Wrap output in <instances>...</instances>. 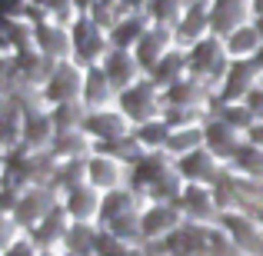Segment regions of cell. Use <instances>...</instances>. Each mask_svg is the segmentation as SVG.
<instances>
[{"label":"cell","mask_w":263,"mask_h":256,"mask_svg":"<svg viewBox=\"0 0 263 256\" xmlns=\"http://www.w3.org/2000/svg\"><path fill=\"white\" fill-rule=\"evenodd\" d=\"M230 53H227V44L220 37H203V40H197L193 47H186V67H190V77H197V80H203L206 87H213L217 84H223V77H227V70H230Z\"/></svg>","instance_id":"7a4b0ae2"},{"label":"cell","mask_w":263,"mask_h":256,"mask_svg":"<svg viewBox=\"0 0 263 256\" xmlns=\"http://www.w3.org/2000/svg\"><path fill=\"white\" fill-rule=\"evenodd\" d=\"M253 24H257V30L263 33V13H257V17H253Z\"/></svg>","instance_id":"f6af8a7d"},{"label":"cell","mask_w":263,"mask_h":256,"mask_svg":"<svg viewBox=\"0 0 263 256\" xmlns=\"http://www.w3.org/2000/svg\"><path fill=\"white\" fill-rule=\"evenodd\" d=\"M154 27L150 13H123L120 20L110 30V47H120V50H134L140 44V37Z\"/></svg>","instance_id":"cb8c5ba5"},{"label":"cell","mask_w":263,"mask_h":256,"mask_svg":"<svg viewBox=\"0 0 263 256\" xmlns=\"http://www.w3.org/2000/svg\"><path fill=\"white\" fill-rule=\"evenodd\" d=\"M253 24V0H210V33L227 40L240 27Z\"/></svg>","instance_id":"9c48e42d"},{"label":"cell","mask_w":263,"mask_h":256,"mask_svg":"<svg viewBox=\"0 0 263 256\" xmlns=\"http://www.w3.org/2000/svg\"><path fill=\"white\" fill-rule=\"evenodd\" d=\"M257 64H260V67H263V50H260V57H257Z\"/></svg>","instance_id":"7dc6e473"},{"label":"cell","mask_w":263,"mask_h":256,"mask_svg":"<svg viewBox=\"0 0 263 256\" xmlns=\"http://www.w3.org/2000/svg\"><path fill=\"white\" fill-rule=\"evenodd\" d=\"M163 120L170 123V130L183 127H203L210 120V110H183V107H163Z\"/></svg>","instance_id":"f35d334b"},{"label":"cell","mask_w":263,"mask_h":256,"mask_svg":"<svg viewBox=\"0 0 263 256\" xmlns=\"http://www.w3.org/2000/svg\"><path fill=\"white\" fill-rule=\"evenodd\" d=\"M64 256H70V253H64Z\"/></svg>","instance_id":"f907efd6"},{"label":"cell","mask_w":263,"mask_h":256,"mask_svg":"<svg viewBox=\"0 0 263 256\" xmlns=\"http://www.w3.org/2000/svg\"><path fill=\"white\" fill-rule=\"evenodd\" d=\"M206 147V136H203V127H183V130H174L167 140V147H163V153H170L174 160H180V156L193 153V150Z\"/></svg>","instance_id":"836d02e7"},{"label":"cell","mask_w":263,"mask_h":256,"mask_svg":"<svg viewBox=\"0 0 263 256\" xmlns=\"http://www.w3.org/2000/svg\"><path fill=\"white\" fill-rule=\"evenodd\" d=\"M223 44H227L230 60H257L260 50H263V33L257 30V24H247L237 33H230Z\"/></svg>","instance_id":"83f0119b"},{"label":"cell","mask_w":263,"mask_h":256,"mask_svg":"<svg viewBox=\"0 0 263 256\" xmlns=\"http://www.w3.org/2000/svg\"><path fill=\"white\" fill-rule=\"evenodd\" d=\"M53 136H57V127H53L50 110H30L24 113V147L27 150H50Z\"/></svg>","instance_id":"7402d4cb"},{"label":"cell","mask_w":263,"mask_h":256,"mask_svg":"<svg viewBox=\"0 0 263 256\" xmlns=\"http://www.w3.org/2000/svg\"><path fill=\"white\" fill-rule=\"evenodd\" d=\"M87 183L100 193H110V190H120L123 183V163L110 160L103 153H93L90 156V167H87Z\"/></svg>","instance_id":"484cf974"},{"label":"cell","mask_w":263,"mask_h":256,"mask_svg":"<svg viewBox=\"0 0 263 256\" xmlns=\"http://www.w3.org/2000/svg\"><path fill=\"white\" fill-rule=\"evenodd\" d=\"M100 203H103V193L93 190L90 183L77 186V190H70L64 196V210L70 213L73 223H90L93 216H100Z\"/></svg>","instance_id":"603a6c76"},{"label":"cell","mask_w":263,"mask_h":256,"mask_svg":"<svg viewBox=\"0 0 263 256\" xmlns=\"http://www.w3.org/2000/svg\"><path fill=\"white\" fill-rule=\"evenodd\" d=\"M114 96H120V93L110 87L103 67L100 64H97V67H87V70H84V107L87 110H107Z\"/></svg>","instance_id":"d4e9b609"},{"label":"cell","mask_w":263,"mask_h":256,"mask_svg":"<svg viewBox=\"0 0 263 256\" xmlns=\"http://www.w3.org/2000/svg\"><path fill=\"white\" fill-rule=\"evenodd\" d=\"M247 107H250V113L257 116V120H263V84L253 90L250 96H247Z\"/></svg>","instance_id":"b9f144b4"},{"label":"cell","mask_w":263,"mask_h":256,"mask_svg":"<svg viewBox=\"0 0 263 256\" xmlns=\"http://www.w3.org/2000/svg\"><path fill=\"white\" fill-rule=\"evenodd\" d=\"M134 256H147V253H143V250H137V253H134Z\"/></svg>","instance_id":"c3c4849f"},{"label":"cell","mask_w":263,"mask_h":256,"mask_svg":"<svg viewBox=\"0 0 263 256\" xmlns=\"http://www.w3.org/2000/svg\"><path fill=\"white\" fill-rule=\"evenodd\" d=\"M170 123L163 120H150V123H140V127H134V136L140 140V147L147 150V153H154V150H163L167 147V140H170Z\"/></svg>","instance_id":"8d00e7d4"},{"label":"cell","mask_w":263,"mask_h":256,"mask_svg":"<svg viewBox=\"0 0 263 256\" xmlns=\"http://www.w3.org/2000/svg\"><path fill=\"white\" fill-rule=\"evenodd\" d=\"M70 223H73L70 213L64 210V203H60L50 216H44L30 233H27V240H30L40 253H53V246H64L67 233H70Z\"/></svg>","instance_id":"9a60e30c"},{"label":"cell","mask_w":263,"mask_h":256,"mask_svg":"<svg viewBox=\"0 0 263 256\" xmlns=\"http://www.w3.org/2000/svg\"><path fill=\"white\" fill-rule=\"evenodd\" d=\"M183 223L186 220H183V213H180L177 203H150L147 210H143V220H140L143 243H160V240H167L170 233L180 230Z\"/></svg>","instance_id":"8fae6325"},{"label":"cell","mask_w":263,"mask_h":256,"mask_svg":"<svg viewBox=\"0 0 263 256\" xmlns=\"http://www.w3.org/2000/svg\"><path fill=\"white\" fill-rule=\"evenodd\" d=\"M33 37H37V50L50 60H73V40H70V30L57 24V20H47V24H37L33 27Z\"/></svg>","instance_id":"44dd1931"},{"label":"cell","mask_w":263,"mask_h":256,"mask_svg":"<svg viewBox=\"0 0 263 256\" xmlns=\"http://www.w3.org/2000/svg\"><path fill=\"white\" fill-rule=\"evenodd\" d=\"M4 256H40V250L30 243V240H17V243H10L4 250Z\"/></svg>","instance_id":"60d3db41"},{"label":"cell","mask_w":263,"mask_h":256,"mask_svg":"<svg viewBox=\"0 0 263 256\" xmlns=\"http://www.w3.org/2000/svg\"><path fill=\"white\" fill-rule=\"evenodd\" d=\"M213 87H206L197 77H183L177 87L163 90V107H183V110H210L213 103Z\"/></svg>","instance_id":"e0dca14e"},{"label":"cell","mask_w":263,"mask_h":256,"mask_svg":"<svg viewBox=\"0 0 263 256\" xmlns=\"http://www.w3.org/2000/svg\"><path fill=\"white\" fill-rule=\"evenodd\" d=\"M170 167H174V163H170V153H163V150L143 153L140 160H137L134 167L127 170V186L137 193V196H147V193L154 190L157 183H160V176H163Z\"/></svg>","instance_id":"7c38bea8"},{"label":"cell","mask_w":263,"mask_h":256,"mask_svg":"<svg viewBox=\"0 0 263 256\" xmlns=\"http://www.w3.org/2000/svg\"><path fill=\"white\" fill-rule=\"evenodd\" d=\"M87 167H90V156H80V160H60L57 173H53L50 190H57V193H64V196H67L70 190L84 186L87 183Z\"/></svg>","instance_id":"f546056e"},{"label":"cell","mask_w":263,"mask_h":256,"mask_svg":"<svg viewBox=\"0 0 263 256\" xmlns=\"http://www.w3.org/2000/svg\"><path fill=\"white\" fill-rule=\"evenodd\" d=\"M100 67H103V73H107L110 87H114L117 93H123L127 87H134L137 80H140V77H137V73H140V64H137L134 50H120V47H110L107 57L100 60Z\"/></svg>","instance_id":"ac0fdd59"},{"label":"cell","mask_w":263,"mask_h":256,"mask_svg":"<svg viewBox=\"0 0 263 256\" xmlns=\"http://www.w3.org/2000/svg\"><path fill=\"white\" fill-rule=\"evenodd\" d=\"M57 206H60L57 190H50V186H30V190L20 193L17 206H13V213H10V220L20 226V230L30 233L33 226H37L44 216H50Z\"/></svg>","instance_id":"5b68a950"},{"label":"cell","mask_w":263,"mask_h":256,"mask_svg":"<svg viewBox=\"0 0 263 256\" xmlns=\"http://www.w3.org/2000/svg\"><path fill=\"white\" fill-rule=\"evenodd\" d=\"M183 10H186V0H150V7H147L150 20L160 27H177Z\"/></svg>","instance_id":"74e56055"},{"label":"cell","mask_w":263,"mask_h":256,"mask_svg":"<svg viewBox=\"0 0 263 256\" xmlns=\"http://www.w3.org/2000/svg\"><path fill=\"white\" fill-rule=\"evenodd\" d=\"M100 230L120 237L123 243H143V233H140V220H143V210H140V200L130 186H120V190H110L103 193V203H100Z\"/></svg>","instance_id":"6da1fadb"},{"label":"cell","mask_w":263,"mask_h":256,"mask_svg":"<svg viewBox=\"0 0 263 256\" xmlns=\"http://www.w3.org/2000/svg\"><path fill=\"white\" fill-rule=\"evenodd\" d=\"M150 80H154L160 90H170V87H177L183 77H190V67H186V50H170L167 57L160 60V64L154 67V70L147 73Z\"/></svg>","instance_id":"4316f807"},{"label":"cell","mask_w":263,"mask_h":256,"mask_svg":"<svg viewBox=\"0 0 263 256\" xmlns=\"http://www.w3.org/2000/svg\"><path fill=\"white\" fill-rule=\"evenodd\" d=\"M93 153H103V156H110V160L123 163V167H134V163L140 160V156L147 153V150L140 147V140H137L134 133H127V136H117V140L93 143Z\"/></svg>","instance_id":"f1b7e54d"},{"label":"cell","mask_w":263,"mask_h":256,"mask_svg":"<svg viewBox=\"0 0 263 256\" xmlns=\"http://www.w3.org/2000/svg\"><path fill=\"white\" fill-rule=\"evenodd\" d=\"M70 40H73V64L77 67H97L110 50V33L97 27L90 17H77L70 24Z\"/></svg>","instance_id":"277c9868"},{"label":"cell","mask_w":263,"mask_h":256,"mask_svg":"<svg viewBox=\"0 0 263 256\" xmlns=\"http://www.w3.org/2000/svg\"><path fill=\"white\" fill-rule=\"evenodd\" d=\"M217 226H223L247 256H263V223L243 210H227L217 216Z\"/></svg>","instance_id":"ba28073f"},{"label":"cell","mask_w":263,"mask_h":256,"mask_svg":"<svg viewBox=\"0 0 263 256\" xmlns=\"http://www.w3.org/2000/svg\"><path fill=\"white\" fill-rule=\"evenodd\" d=\"M97 237H100V226L93 223H70L64 246L70 256H97Z\"/></svg>","instance_id":"4dcf8cb0"},{"label":"cell","mask_w":263,"mask_h":256,"mask_svg":"<svg viewBox=\"0 0 263 256\" xmlns=\"http://www.w3.org/2000/svg\"><path fill=\"white\" fill-rule=\"evenodd\" d=\"M40 256H53V253H40Z\"/></svg>","instance_id":"681fc988"},{"label":"cell","mask_w":263,"mask_h":256,"mask_svg":"<svg viewBox=\"0 0 263 256\" xmlns=\"http://www.w3.org/2000/svg\"><path fill=\"white\" fill-rule=\"evenodd\" d=\"M247 140H250V143H257V147H263V120L253 123V130L247 133Z\"/></svg>","instance_id":"ee69618b"},{"label":"cell","mask_w":263,"mask_h":256,"mask_svg":"<svg viewBox=\"0 0 263 256\" xmlns=\"http://www.w3.org/2000/svg\"><path fill=\"white\" fill-rule=\"evenodd\" d=\"M230 170L237 173V176H243V180H263V147L247 140L243 147H240V153L233 156Z\"/></svg>","instance_id":"e575fe53"},{"label":"cell","mask_w":263,"mask_h":256,"mask_svg":"<svg viewBox=\"0 0 263 256\" xmlns=\"http://www.w3.org/2000/svg\"><path fill=\"white\" fill-rule=\"evenodd\" d=\"M137 250L130 243H123L120 237H114V233L100 230V237H97V256H134Z\"/></svg>","instance_id":"ab89813d"},{"label":"cell","mask_w":263,"mask_h":256,"mask_svg":"<svg viewBox=\"0 0 263 256\" xmlns=\"http://www.w3.org/2000/svg\"><path fill=\"white\" fill-rule=\"evenodd\" d=\"M180 213H183L186 223H213V220L220 216V206L217 200H213V190L203 183H186L183 193H180L177 200Z\"/></svg>","instance_id":"4fadbf2b"},{"label":"cell","mask_w":263,"mask_h":256,"mask_svg":"<svg viewBox=\"0 0 263 256\" xmlns=\"http://www.w3.org/2000/svg\"><path fill=\"white\" fill-rule=\"evenodd\" d=\"M186 4H190V0H186Z\"/></svg>","instance_id":"816d5d0a"},{"label":"cell","mask_w":263,"mask_h":256,"mask_svg":"<svg viewBox=\"0 0 263 256\" xmlns=\"http://www.w3.org/2000/svg\"><path fill=\"white\" fill-rule=\"evenodd\" d=\"M210 116L227 120L230 127H237L240 133H250L253 123H257V116L250 113V107H247V103H223V100H217V96H213V103H210Z\"/></svg>","instance_id":"d6a6232c"},{"label":"cell","mask_w":263,"mask_h":256,"mask_svg":"<svg viewBox=\"0 0 263 256\" xmlns=\"http://www.w3.org/2000/svg\"><path fill=\"white\" fill-rule=\"evenodd\" d=\"M203 136H206V150H210L223 167H230L233 156L240 153V147L247 143V133H240L237 127H230V123L220 120V116H210V120L203 123Z\"/></svg>","instance_id":"30bf717a"},{"label":"cell","mask_w":263,"mask_h":256,"mask_svg":"<svg viewBox=\"0 0 263 256\" xmlns=\"http://www.w3.org/2000/svg\"><path fill=\"white\" fill-rule=\"evenodd\" d=\"M44 100L50 107L57 103H70V100H84V67H77L73 60H60L57 70L50 73V80L44 84Z\"/></svg>","instance_id":"52a82bcc"},{"label":"cell","mask_w":263,"mask_h":256,"mask_svg":"<svg viewBox=\"0 0 263 256\" xmlns=\"http://www.w3.org/2000/svg\"><path fill=\"white\" fill-rule=\"evenodd\" d=\"M174 33H177L180 44H186V47L210 37V0H190L183 17H180V24L174 27Z\"/></svg>","instance_id":"d6986e66"},{"label":"cell","mask_w":263,"mask_h":256,"mask_svg":"<svg viewBox=\"0 0 263 256\" xmlns=\"http://www.w3.org/2000/svg\"><path fill=\"white\" fill-rule=\"evenodd\" d=\"M70 4H73V10H77V17H90L100 0H70Z\"/></svg>","instance_id":"7bdbcfd3"},{"label":"cell","mask_w":263,"mask_h":256,"mask_svg":"<svg viewBox=\"0 0 263 256\" xmlns=\"http://www.w3.org/2000/svg\"><path fill=\"white\" fill-rule=\"evenodd\" d=\"M90 143H93V140H90L84 130H67V133H57V136H53L50 150H53V156H57V160H80V156H87Z\"/></svg>","instance_id":"1f68e13d"},{"label":"cell","mask_w":263,"mask_h":256,"mask_svg":"<svg viewBox=\"0 0 263 256\" xmlns=\"http://www.w3.org/2000/svg\"><path fill=\"white\" fill-rule=\"evenodd\" d=\"M103 4H117V7H120V0H103Z\"/></svg>","instance_id":"bcb514c9"},{"label":"cell","mask_w":263,"mask_h":256,"mask_svg":"<svg viewBox=\"0 0 263 256\" xmlns=\"http://www.w3.org/2000/svg\"><path fill=\"white\" fill-rule=\"evenodd\" d=\"M117 110H120L134 127L150 123V120H160L163 116V90L150 77H143V80H137L134 87H127L120 96H117Z\"/></svg>","instance_id":"3957f363"},{"label":"cell","mask_w":263,"mask_h":256,"mask_svg":"<svg viewBox=\"0 0 263 256\" xmlns=\"http://www.w3.org/2000/svg\"><path fill=\"white\" fill-rule=\"evenodd\" d=\"M177 170H180V176H183V183H203V186H210L213 180L220 176L223 163H220L206 147H200V150H193V153L180 156Z\"/></svg>","instance_id":"ffe728a7"},{"label":"cell","mask_w":263,"mask_h":256,"mask_svg":"<svg viewBox=\"0 0 263 256\" xmlns=\"http://www.w3.org/2000/svg\"><path fill=\"white\" fill-rule=\"evenodd\" d=\"M84 133L93 143H103V140H117V136L134 133V123L120 110H110V107L107 110H90L87 120H84Z\"/></svg>","instance_id":"2e32d148"},{"label":"cell","mask_w":263,"mask_h":256,"mask_svg":"<svg viewBox=\"0 0 263 256\" xmlns=\"http://www.w3.org/2000/svg\"><path fill=\"white\" fill-rule=\"evenodd\" d=\"M263 84V67L257 60H233L223 84L217 90V100L223 103H247V96Z\"/></svg>","instance_id":"8992f818"},{"label":"cell","mask_w":263,"mask_h":256,"mask_svg":"<svg viewBox=\"0 0 263 256\" xmlns=\"http://www.w3.org/2000/svg\"><path fill=\"white\" fill-rule=\"evenodd\" d=\"M174 40H177L174 27H160V24L150 27V30L140 37V44L134 47V57H137V64H140V70L143 73L154 70V67L160 64L170 50H174Z\"/></svg>","instance_id":"5bb4252c"},{"label":"cell","mask_w":263,"mask_h":256,"mask_svg":"<svg viewBox=\"0 0 263 256\" xmlns=\"http://www.w3.org/2000/svg\"><path fill=\"white\" fill-rule=\"evenodd\" d=\"M90 110L84 107V100H70V103H57V107L50 110L53 116V127H57V133H67V130H84V120H87Z\"/></svg>","instance_id":"d590c367"}]
</instances>
